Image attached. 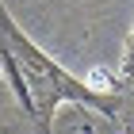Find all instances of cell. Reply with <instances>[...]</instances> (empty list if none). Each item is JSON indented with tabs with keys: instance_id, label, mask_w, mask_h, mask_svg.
<instances>
[{
	"instance_id": "cell-1",
	"label": "cell",
	"mask_w": 134,
	"mask_h": 134,
	"mask_svg": "<svg viewBox=\"0 0 134 134\" xmlns=\"http://www.w3.org/2000/svg\"><path fill=\"white\" fill-rule=\"evenodd\" d=\"M0 69H4V81L12 84L15 100L23 103V111H31L38 119V134H50V119L58 111V103H81V107L100 111L103 119L119 115L111 96H100L88 81H77L42 46H35L15 27L4 0H0Z\"/></svg>"
},
{
	"instance_id": "cell-2",
	"label": "cell",
	"mask_w": 134,
	"mask_h": 134,
	"mask_svg": "<svg viewBox=\"0 0 134 134\" xmlns=\"http://www.w3.org/2000/svg\"><path fill=\"white\" fill-rule=\"evenodd\" d=\"M123 81L134 88V31H130V38H126V58H123Z\"/></svg>"
}]
</instances>
